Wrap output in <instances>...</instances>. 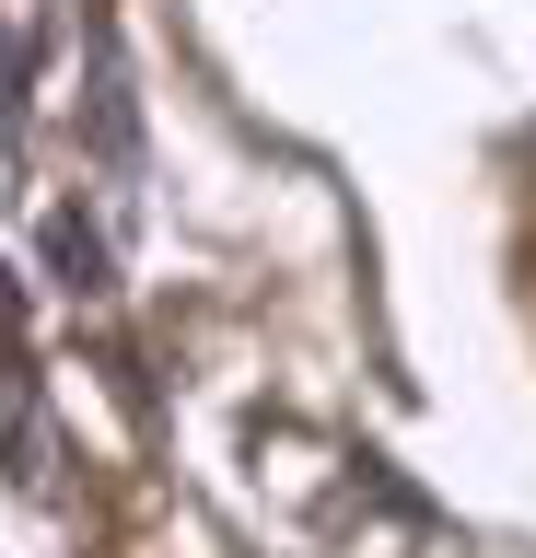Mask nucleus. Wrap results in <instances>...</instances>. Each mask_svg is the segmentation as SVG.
<instances>
[{"instance_id": "nucleus-1", "label": "nucleus", "mask_w": 536, "mask_h": 558, "mask_svg": "<svg viewBox=\"0 0 536 558\" xmlns=\"http://www.w3.org/2000/svg\"><path fill=\"white\" fill-rule=\"evenodd\" d=\"M47 256L71 268V291H106V233H94L82 209H59V221H47Z\"/></svg>"}]
</instances>
